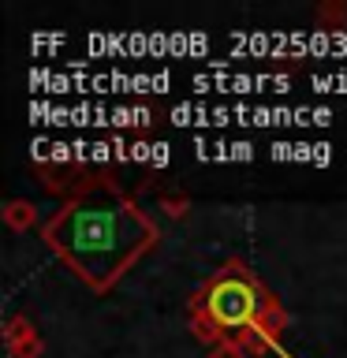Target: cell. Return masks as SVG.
I'll return each instance as SVG.
<instances>
[{"label": "cell", "instance_id": "obj_1", "mask_svg": "<svg viewBox=\"0 0 347 358\" xmlns=\"http://www.w3.org/2000/svg\"><path fill=\"white\" fill-rule=\"evenodd\" d=\"M150 235V220L123 201H75L49 224L52 246L94 284L123 273Z\"/></svg>", "mask_w": 347, "mask_h": 358}, {"label": "cell", "instance_id": "obj_2", "mask_svg": "<svg viewBox=\"0 0 347 358\" xmlns=\"http://www.w3.org/2000/svg\"><path fill=\"white\" fill-rule=\"evenodd\" d=\"M254 306H257V299L243 280H220L209 295V313L224 329H243L254 317Z\"/></svg>", "mask_w": 347, "mask_h": 358}]
</instances>
